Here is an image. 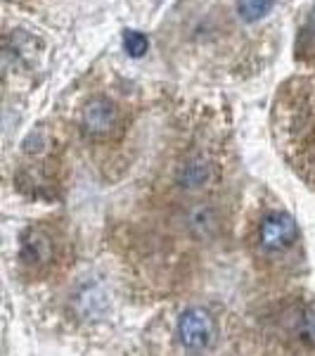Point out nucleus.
<instances>
[{
  "mask_svg": "<svg viewBox=\"0 0 315 356\" xmlns=\"http://www.w3.org/2000/svg\"><path fill=\"white\" fill-rule=\"evenodd\" d=\"M278 5L280 0H194L180 15V53L247 67L273 53Z\"/></svg>",
  "mask_w": 315,
  "mask_h": 356,
  "instance_id": "nucleus-1",
  "label": "nucleus"
},
{
  "mask_svg": "<svg viewBox=\"0 0 315 356\" xmlns=\"http://www.w3.org/2000/svg\"><path fill=\"white\" fill-rule=\"evenodd\" d=\"M278 117L287 131L303 169L315 171V86L306 79H294L282 86L278 97Z\"/></svg>",
  "mask_w": 315,
  "mask_h": 356,
  "instance_id": "nucleus-2",
  "label": "nucleus"
},
{
  "mask_svg": "<svg viewBox=\"0 0 315 356\" xmlns=\"http://www.w3.org/2000/svg\"><path fill=\"white\" fill-rule=\"evenodd\" d=\"M76 126L90 143L112 140L124 126V110L110 90H90L76 110Z\"/></svg>",
  "mask_w": 315,
  "mask_h": 356,
  "instance_id": "nucleus-3",
  "label": "nucleus"
},
{
  "mask_svg": "<svg viewBox=\"0 0 315 356\" xmlns=\"http://www.w3.org/2000/svg\"><path fill=\"white\" fill-rule=\"evenodd\" d=\"M219 171L221 166L214 154L204 147H194L182 154L180 162L176 164L173 181L182 193H202L219 178Z\"/></svg>",
  "mask_w": 315,
  "mask_h": 356,
  "instance_id": "nucleus-4",
  "label": "nucleus"
},
{
  "mask_svg": "<svg viewBox=\"0 0 315 356\" xmlns=\"http://www.w3.org/2000/svg\"><path fill=\"white\" fill-rule=\"evenodd\" d=\"M178 335L187 349L202 352V349H209L216 342L219 328H216L214 316L206 312L204 307H190L178 318Z\"/></svg>",
  "mask_w": 315,
  "mask_h": 356,
  "instance_id": "nucleus-5",
  "label": "nucleus"
},
{
  "mask_svg": "<svg viewBox=\"0 0 315 356\" xmlns=\"http://www.w3.org/2000/svg\"><path fill=\"white\" fill-rule=\"evenodd\" d=\"M299 240V226L284 211H271L263 216L259 226V243L263 250L268 252H280L287 250Z\"/></svg>",
  "mask_w": 315,
  "mask_h": 356,
  "instance_id": "nucleus-6",
  "label": "nucleus"
},
{
  "mask_svg": "<svg viewBox=\"0 0 315 356\" xmlns=\"http://www.w3.org/2000/svg\"><path fill=\"white\" fill-rule=\"evenodd\" d=\"M180 223L194 240H214L221 231V214L211 202H192L180 211Z\"/></svg>",
  "mask_w": 315,
  "mask_h": 356,
  "instance_id": "nucleus-7",
  "label": "nucleus"
},
{
  "mask_svg": "<svg viewBox=\"0 0 315 356\" xmlns=\"http://www.w3.org/2000/svg\"><path fill=\"white\" fill-rule=\"evenodd\" d=\"M294 57L301 67L315 72V5L308 8V13L303 15L299 24L296 43H294Z\"/></svg>",
  "mask_w": 315,
  "mask_h": 356,
  "instance_id": "nucleus-8",
  "label": "nucleus"
},
{
  "mask_svg": "<svg viewBox=\"0 0 315 356\" xmlns=\"http://www.w3.org/2000/svg\"><path fill=\"white\" fill-rule=\"evenodd\" d=\"M50 254H53V243H50L48 235H45L43 231H38V228H28V231H24V235H22V243H19L22 261L38 266V264L48 261Z\"/></svg>",
  "mask_w": 315,
  "mask_h": 356,
  "instance_id": "nucleus-9",
  "label": "nucleus"
},
{
  "mask_svg": "<svg viewBox=\"0 0 315 356\" xmlns=\"http://www.w3.org/2000/svg\"><path fill=\"white\" fill-rule=\"evenodd\" d=\"M296 335L303 344L315 347V309H306L299 316V323H296Z\"/></svg>",
  "mask_w": 315,
  "mask_h": 356,
  "instance_id": "nucleus-10",
  "label": "nucleus"
},
{
  "mask_svg": "<svg viewBox=\"0 0 315 356\" xmlns=\"http://www.w3.org/2000/svg\"><path fill=\"white\" fill-rule=\"evenodd\" d=\"M53 3H57V0H5L8 8H15V10H19V13H28V15L41 13V10H45Z\"/></svg>",
  "mask_w": 315,
  "mask_h": 356,
  "instance_id": "nucleus-11",
  "label": "nucleus"
},
{
  "mask_svg": "<svg viewBox=\"0 0 315 356\" xmlns=\"http://www.w3.org/2000/svg\"><path fill=\"white\" fill-rule=\"evenodd\" d=\"M124 45H126V50H128L130 55H142L147 50V38L142 36V33H126V38H124Z\"/></svg>",
  "mask_w": 315,
  "mask_h": 356,
  "instance_id": "nucleus-12",
  "label": "nucleus"
}]
</instances>
